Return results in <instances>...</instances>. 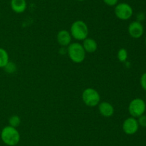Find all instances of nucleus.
Segmentation results:
<instances>
[{
  "mask_svg": "<svg viewBox=\"0 0 146 146\" xmlns=\"http://www.w3.org/2000/svg\"><path fill=\"white\" fill-rule=\"evenodd\" d=\"M82 100L84 104L90 107L98 106L101 102V95L96 89L88 87L83 91L81 94Z\"/></svg>",
  "mask_w": 146,
  "mask_h": 146,
  "instance_id": "obj_4",
  "label": "nucleus"
},
{
  "mask_svg": "<svg viewBox=\"0 0 146 146\" xmlns=\"http://www.w3.org/2000/svg\"><path fill=\"white\" fill-rule=\"evenodd\" d=\"M70 33L72 38L78 41H84L88 37L89 29L85 21L83 20H76L74 21L71 26Z\"/></svg>",
  "mask_w": 146,
  "mask_h": 146,
  "instance_id": "obj_2",
  "label": "nucleus"
},
{
  "mask_svg": "<svg viewBox=\"0 0 146 146\" xmlns=\"http://www.w3.org/2000/svg\"><path fill=\"white\" fill-rule=\"evenodd\" d=\"M77 1H84V0H77Z\"/></svg>",
  "mask_w": 146,
  "mask_h": 146,
  "instance_id": "obj_21",
  "label": "nucleus"
},
{
  "mask_svg": "<svg viewBox=\"0 0 146 146\" xmlns=\"http://www.w3.org/2000/svg\"><path fill=\"white\" fill-rule=\"evenodd\" d=\"M104 2L109 7H115L118 4V0H104Z\"/></svg>",
  "mask_w": 146,
  "mask_h": 146,
  "instance_id": "obj_19",
  "label": "nucleus"
},
{
  "mask_svg": "<svg viewBox=\"0 0 146 146\" xmlns=\"http://www.w3.org/2000/svg\"><path fill=\"white\" fill-rule=\"evenodd\" d=\"M129 35L133 39H139L143 35L144 27L142 23L138 21H133L130 23L128 28Z\"/></svg>",
  "mask_w": 146,
  "mask_h": 146,
  "instance_id": "obj_8",
  "label": "nucleus"
},
{
  "mask_svg": "<svg viewBox=\"0 0 146 146\" xmlns=\"http://www.w3.org/2000/svg\"><path fill=\"white\" fill-rule=\"evenodd\" d=\"M67 54L73 62L80 64L85 60L86 52L81 44L78 42H71L67 47Z\"/></svg>",
  "mask_w": 146,
  "mask_h": 146,
  "instance_id": "obj_3",
  "label": "nucleus"
},
{
  "mask_svg": "<svg viewBox=\"0 0 146 146\" xmlns=\"http://www.w3.org/2000/svg\"><path fill=\"white\" fill-rule=\"evenodd\" d=\"M20 138V133L16 127L7 125L1 130V139L3 143L7 145H17L19 143Z\"/></svg>",
  "mask_w": 146,
  "mask_h": 146,
  "instance_id": "obj_1",
  "label": "nucleus"
},
{
  "mask_svg": "<svg viewBox=\"0 0 146 146\" xmlns=\"http://www.w3.org/2000/svg\"><path fill=\"white\" fill-rule=\"evenodd\" d=\"M145 14H144V13H143V12L138 13V14H137V20H136V21L141 22V21H143V20L145 19Z\"/></svg>",
  "mask_w": 146,
  "mask_h": 146,
  "instance_id": "obj_20",
  "label": "nucleus"
},
{
  "mask_svg": "<svg viewBox=\"0 0 146 146\" xmlns=\"http://www.w3.org/2000/svg\"><path fill=\"white\" fill-rule=\"evenodd\" d=\"M9 62V57L7 50L0 47V68H4Z\"/></svg>",
  "mask_w": 146,
  "mask_h": 146,
  "instance_id": "obj_13",
  "label": "nucleus"
},
{
  "mask_svg": "<svg viewBox=\"0 0 146 146\" xmlns=\"http://www.w3.org/2000/svg\"><path fill=\"white\" fill-rule=\"evenodd\" d=\"M57 42L61 47H67L71 43L72 37L69 31L66 29H61L57 33Z\"/></svg>",
  "mask_w": 146,
  "mask_h": 146,
  "instance_id": "obj_9",
  "label": "nucleus"
},
{
  "mask_svg": "<svg viewBox=\"0 0 146 146\" xmlns=\"http://www.w3.org/2000/svg\"><path fill=\"white\" fill-rule=\"evenodd\" d=\"M4 69L6 72H7L8 74H13L17 71V65L14 62L9 61L7 63V65L4 67Z\"/></svg>",
  "mask_w": 146,
  "mask_h": 146,
  "instance_id": "obj_16",
  "label": "nucleus"
},
{
  "mask_svg": "<svg viewBox=\"0 0 146 146\" xmlns=\"http://www.w3.org/2000/svg\"><path fill=\"white\" fill-rule=\"evenodd\" d=\"M10 6L14 12L21 14L27 9V3L26 0H11Z\"/></svg>",
  "mask_w": 146,
  "mask_h": 146,
  "instance_id": "obj_11",
  "label": "nucleus"
},
{
  "mask_svg": "<svg viewBox=\"0 0 146 146\" xmlns=\"http://www.w3.org/2000/svg\"><path fill=\"white\" fill-rule=\"evenodd\" d=\"M21 117L17 115H14L11 116L9 118V125L11 126V127H14L17 128V127H19L21 125Z\"/></svg>",
  "mask_w": 146,
  "mask_h": 146,
  "instance_id": "obj_14",
  "label": "nucleus"
},
{
  "mask_svg": "<svg viewBox=\"0 0 146 146\" xmlns=\"http://www.w3.org/2000/svg\"><path fill=\"white\" fill-rule=\"evenodd\" d=\"M145 44H146V37H145Z\"/></svg>",
  "mask_w": 146,
  "mask_h": 146,
  "instance_id": "obj_22",
  "label": "nucleus"
},
{
  "mask_svg": "<svg viewBox=\"0 0 146 146\" xmlns=\"http://www.w3.org/2000/svg\"><path fill=\"white\" fill-rule=\"evenodd\" d=\"M114 12L117 18L120 20L125 21L132 17L133 10L130 4L127 3H119L115 6Z\"/></svg>",
  "mask_w": 146,
  "mask_h": 146,
  "instance_id": "obj_6",
  "label": "nucleus"
},
{
  "mask_svg": "<svg viewBox=\"0 0 146 146\" xmlns=\"http://www.w3.org/2000/svg\"><path fill=\"white\" fill-rule=\"evenodd\" d=\"M82 46L86 52L88 53L95 52L98 49V44H97L96 41L91 37H87L86 39H85L83 41Z\"/></svg>",
  "mask_w": 146,
  "mask_h": 146,
  "instance_id": "obj_12",
  "label": "nucleus"
},
{
  "mask_svg": "<svg viewBox=\"0 0 146 146\" xmlns=\"http://www.w3.org/2000/svg\"><path fill=\"white\" fill-rule=\"evenodd\" d=\"M139 127L137 118L133 117H129L125 119L122 125L123 132L128 135L135 134L138 132Z\"/></svg>",
  "mask_w": 146,
  "mask_h": 146,
  "instance_id": "obj_7",
  "label": "nucleus"
},
{
  "mask_svg": "<svg viewBox=\"0 0 146 146\" xmlns=\"http://www.w3.org/2000/svg\"><path fill=\"white\" fill-rule=\"evenodd\" d=\"M139 126L143 127H146V115L145 114L142 115L141 116L137 118Z\"/></svg>",
  "mask_w": 146,
  "mask_h": 146,
  "instance_id": "obj_17",
  "label": "nucleus"
},
{
  "mask_svg": "<svg viewBox=\"0 0 146 146\" xmlns=\"http://www.w3.org/2000/svg\"><path fill=\"white\" fill-rule=\"evenodd\" d=\"M140 83H141V86L143 90L146 91V72H144L141 75V79H140Z\"/></svg>",
  "mask_w": 146,
  "mask_h": 146,
  "instance_id": "obj_18",
  "label": "nucleus"
},
{
  "mask_svg": "<svg viewBox=\"0 0 146 146\" xmlns=\"http://www.w3.org/2000/svg\"><path fill=\"white\" fill-rule=\"evenodd\" d=\"M98 112L102 116L105 117H111L114 114V107L111 103L108 102H101L98 104Z\"/></svg>",
  "mask_w": 146,
  "mask_h": 146,
  "instance_id": "obj_10",
  "label": "nucleus"
},
{
  "mask_svg": "<svg viewBox=\"0 0 146 146\" xmlns=\"http://www.w3.org/2000/svg\"><path fill=\"white\" fill-rule=\"evenodd\" d=\"M146 110V103L143 99L135 98L131 100L128 105V112L131 117L138 118L144 115Z\"/></svg>",
  "mask_w": 146,
  "mask_h": 146,
  "instance_id": "obj_5",
  "label": "nucleus"
},
{
  "mask_svg": "<svg viewBox=\"0 0 146 146\" xmlns=\"http://www.w3.org/2000/svg\"><path fill=\"white\" fill-rule=\"evenodd\" d=\"M145 99H146V94H145Z\"/></svg>",
  "mask_w": 146,
  "mask_h": 146,
  "instance_id": "obj_23",
  "label": "nucleus"
},
{
  "mask_svg": "<svg viewBox=\"0 0 146 146\" xmlns=\"http://www.w3.org/2000/svg\"><path fill=\"white\" fill-rule=\"evenodd\" d=\"M128 53L126 49L121 48L117 53V58L121 62H125L128 59Z\"/></svg>",
  "mask_w": 146,
  "mask_h": 146,
  "instance_id": "obj_15",
  "label": "nucleus"
}]
</instances>
